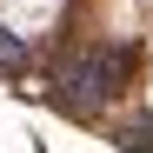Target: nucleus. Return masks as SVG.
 I'll list each match as a JSON object with an SVG mask.
<instances>
[{"mask_svg": "<svg viewBox=\"0 0 153 153\" xmlns=\"http://www.w3.org/2000/svg\"><path fill=\"white\" fill-rule=\"evenodd\" d=\"M126 80H133V47H113L107 40H80V47H53V67H47V107L67 113V120H107L120 107Z\"/></svg>", "mask_w": 153, "mask_h": 153, "instance_id": "1", "label": "nucleus"}, {"mask_svg": "<svg viewBox=\"0 0 153 153\" xmlns=\"http://www.w3.org/2000/svg\"><path fill=\"white\" fill-rule=\"evenodd\" d=\"M27 73H33V40L0 27V80H27Z\"/></svg>", "mask_w": 153, "mask_h": 153, "instance_id": "2", "label": "nucleus"}, {"mask_svg": "<svg viewBox=\"0 0 153 153\" xmlns=\"http://www.w3.org/2000/svg\"><path fill=\"white\" fill-rule=\"evenodd\" d=\"M40 153H53V146H40Z\"/></svg>", "mask_w": 153, "mask_h": 153, "instance_id": "4", "label": "nucleus"}, {"mask_svg": "<svg viewBox=\"0 0 153 153\" xmlns=\"http://www.w3.org/2000/svg\"><path fill=\"white\" fill-rule=\"evenodd\" d=\"M113 146H120V153H153V113L113 120Z\"/></svg>", "mask_w": 153, "mask_h": 153, "instance_id": "3", "label": "nucleus"}]
</instances>
